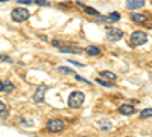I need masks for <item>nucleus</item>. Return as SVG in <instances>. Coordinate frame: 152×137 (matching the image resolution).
<instances>
[{
  "label": "nucleus",
  "mask_w": 152,
  "mask_h": 137,
  "mask_svg": "<svg viewBox=\"0 0 152 137\" xmlns=\"http://www.w3.org/2000/svg\"><path fill=\"white\" fill-rule=\"evenodd\" d=\"M97 84L104 85V87H108V89H111V87H116V85L113 84V81H105L104 78H99V79H97Z\"/></svg>",
  "instance_id": "16"
},
{
  "label": "nucleus",
  "mask_w": 152,
  "mask_h": 137,
  "mask_svg": "<svg viewBox=\"0 0 152 137\" xmlns=\"http://www.w3.org/2000/svg\"><path fill=\"white\" fill-rule=\"evenodd\" d=\"M145 3H146V0H126V8L131 11H135V9L143 8Z\"/></svg>",
  "instance_id": "7"
},
{
  "label": "nucleus",
  "mask_w": 152,
  "mask_h": 137,
  "mask_svg": "<svg viewBox=\"0 0 152 137\" xmlns=\"http://www.w3.org/2000/svg\"><path fill=\"white\" fill-rule=\"evenodd\" d=\"M67 63H72V64H75V66H79V67H84V64H82V63H78V61H72V59H69Z\"/></svg>",
  "instance_id": "22"
},
{
  "label": "nucleus",
  "mask_w": 152,
  "mask_h": 137,
  "mask_svg": "<svg viewBox=\"0 0 152 137\" xmlns=\"http://www.w3.org/2000/svg\"><path fill=\"white\" fill-rule=\"evenodd\" d=\"M99 75H100V78L108 79V81H114V79H116V75H114L113 72H110V70H102Z\"/></svg>",
  "instance_id": "12"
},
{
  "label": "nucleus",
  "mask_w": 152,
  "mask_h": 137,
  "mask_svg": "<svg viewBox=\"0 0 152 137\" xmlns=\"http://www.w3.org/2000/svg\"><path fill=\"white\" fill-rule=\"evenodd\" d=\"M97 127L100 130H104V131H108V130L113 128V122L110 119H99L97 120Z\"/></svg>",
  "instance_id": "10"
},
{
  "label": "nucleus",
  "mask_w": 152,
  "mask_h": 137,
  "mask_svg": "<svg viewBox=\"0 0 152 137\" xmlns=\"http://www.w3.org/2000/svg\"><path fill=\"white\" fill-rule=\"evenodd\" d=\"M18 3H21V5H31L32 2H29V0H18Z\"/></svg>",
  "instance_id": "23"
},
{
  "label": "nucleus",
  "mask_w": 152,
  "mask_h": 137,
  "mask_svg": "<svg viewBox=\"0 0 152 137\" xmlns=\"http://www.w3.org/2000/svg\"><path fill=\"white\" fill-rule=\"evenodd\" d=\"M131 18L135 23H145L148 20V15L146 14H131Z\"/></svg>",
  "instance_id": "14"
},
{
  "label": "nucleus",
  "mask_w": 152,
  "mask_h": 137,
  "mask_svg": "<svg viewBox=\"0 0 152 137\" xmlns=\"http://www.w3.org/2000/svg\"><path fill=\"white\" fill-rule=\"evenodd\" d=\"M140 117L142 119H148V117H152V108H145L140 111Z\"/></svg>",
  "instance_id": "15"
},
{
  "label": "nucleus",
  "mask_w": 152,
  "mask_h": 137,
  "mask_svg": "<svg viewBox=\"0 0 152 137\" xmlns=\"http://www.w3.org/2000/svg\"><path fill=\"white\" fill-rule=\"evenodd\" d=\"M46 128L50 133H59V131H62L66 128V123H64V120H61V119H50L47 122Z\"/></svg>",
  "instance_id": "4"
},
{
  "label": "nucleus",
  "mask_w": 152,
  "mask_h": 137,
  "mask_svg": "<svg viewBox=\"0 0 152 137\" xmlns=\"http://www.w3.org/2000/svg\"><path fill=\"white\" fill-rule=\"evenodd\" d=\"M29 15H31V12L26 8H14V9H12V12H11L12 20L17 21V23H21L24 20H28Z\"/></svg>",
  "instance_id": "3"
},
{
  "label": "nucleus",
  "mask_w": 152,
  "mask_h": 137,
  "mask_svg": "<svg viewBox=\"0 0 152 137\" xmlns=\"http://www.w3.org/2000/svg\"><path fill=\"white\" fill-rule=\"evenodd\" d=\"M46 90H47L46 85H38V87H37V90H35V93H34V101H35L37 104L44 102V93H46Z\"/></svg>",
  "instance_id": "6"
},
{
  "label": "nucleus",
  "mask_w": 152,
  "mask_h": 137,
  "mask_svg": "<svg viewBox=\"0 0 152 137\" xmlns=\"http://www.w3.org/2000/svg\"><path fill=\"white\" fill-rule=\"evenodd\" d=\"M84 101H85V95L82 92H73L69 96V107L70 108H79V107H82Z\"/></svg>",
  "instance_id": "2"
},
{
  "label": "nucleus",
  "mask_w": 152,
  "mask_h": 137,
  "mask_svg": "<svg viewBox=\"0 0 152 137\" xmlns=\"http://www.w3.org/2000/svg\"><path fill=\"white\" fill-rule=\"evenodd\" d=\"M85 52L90 55V56H97V55H100V49L96 47V46H88L85 49Z\"/></svg>",
  "instance_id": "13"
},
{
  "label": "nucleus",
  "mask_w": 152,
  "mask_h": 137,
  "mask_svg": "<svg viewBox=\"0 0 152 137\" xmlns=\"http://www.w3.org/2000/svg\"><path fill=\"white\" fill-rule=\"evenodd\" d=\"M123 37V31L119 28H107V40L110 41H119Z\"/></svg>",
  "instance_id": "5"
},
{
  "label": "nucleus",
  "mask_w": 152,
  "mask_h": 137,
  "mask_svg": "<svg viewBox=\"0 0 152 137\" xmlns=\"http://www.w3.org/2000/svg\"><path fill=\"white\" fill-rule=\"evenodd\" d=\"M58 72L59 73H66V75H76V72L75 70H72V69H69V67H58Z\"/></svg>",
  "instance_id": "17"
},
{
  "label": "nucleus",
  "mask_w": 152,
  "mask_h": 137,
  "mask_svg": "<svg viewBox=\"0 0 152 137\" xmlns=\"http://www.w3.org/2000/svg\"><path fill=\"white\" fill-rule=\"evenodd\" d=\"M0 92H5V82L0 81Z\"/></svg>",
  "instance_id": "25"
},
{
  "label": "nucleus",
  "mask_w": 152,
  "mask_h": 137,
  "mask_svg": "<svg viewBox=\"0 0 152 137\" xmlns=\"http://www.w3.org/2000/svg\"><path fill=\"white\" fill-rule=\"evenodd\" d=\"M34 3L40 5V6H50V3H49V2H46V0H34Z\"/></svg>",
  "instance_id": "19"
},
{
  "label": "nucleus",
  "mask_w": 152,
  "mask_h": 137,
  "mask_svg": "<svg viewBox=\"0 0 152 137\" xmlns=\"http://www.w3.org/2000/svg\"><path fill=\"white\" fill-rule=\"evenodd\" d=\"M14 90V84L12 82H5V92H11Z\"/></svg>",
  "instance_id": "20"
},
{
  "label": "nucleus",
  "mask_w": 152,
  "mask_h": 137,
  "mask_svg": "<svg viewBox=\"0 0 152 137\" xmlns=\"http://www.w3.org/2000/svg\"><path fill=\"white\" fill-rule=\"evenodd\" d=\"M76 3H78V5L87 12V14H90V15H93V17H97V15H99V12H97L96 9H93V8H90V6H85V5H82L81 2H76Z\"/></svg>",
  "instance_id": "11"
},
{
  "label": "nucleus",
  "mask_w": 152,
  "mask_h": 137,
  "mask_svg": "<svg viewBox=\"0 0 152 137\" xmlns=\"http://www.w3.org/2000/svg\"><path fill=\"white\" fill-rule=\"evenodd\" d=\"M108 18H110V21H117L120 18V15H119V12H111L108 15Z\"/></svg>",
  "instance_id": "18"
},
{
  "label": "nucleus",
  "mask_w": 152,
  "mask_h": 137,
  "mask_svg": "<svg viewBox=\"0 0 152 137\" xmlns=\"http://www.w3.org/2000/svg\"><path fill=\"white\" fill-rule=\"evenodd\" d=\"M6 110V105L2 102V101H0V113H2V111H5Z\"/></svg>",
  "instance_id": "24"
},
{
  "label": "nucleus",
  "mask_w": 152,
  "mask_h": 137,
  "mask_svg": "<svg viewBox=\"0 0 152 137\" xmlns=\"http://www.w3.org/2000/svg\"><path fill=\"white\" fill-rule=\"evenodd\" d=\"M0 61H6V63H12V59L8 55H0Z\"/></svg>",
  "instance_id": "21"
},
{
  "label": "nucleus",
  "mask_w": 152,
  "mask_h": 137,
  "mask_svg": "<svg viewBox=\"0 0 152 137\" xmlns=\"http://www.w3.org/2000/svg\"><path fill=\"white\" fill-rule=\"evenodd\" d=\"M119 113L120 114H125V116H129V114L135 113V108L132 105H129V104H123V105L119 107Z\"/></svg>",
  "instance_id": "9"
},
{
  "label": "nucleus",
  "mask_w": 152,
  "mask_h": 137,
  "mask_svg": "<svg viewBox=\"0 0 152 137\" xmlns=\"http://www.w3.org/2000/svg\"><path fill=\"white\" fill-rule=\"evenodd\" d=\"M59 51H61V52H67V53H82L84 49L76 47V46H66V44H62V46L59 47Z\"/></svg>",
  "instance_id": "8"
},
{
  "label": "nucleus",
  "mask_w": 152,
  "mask_h": 137,
  "mask_svg": "<svg viewBox=\"0 0 152 137\" xmlns=\"http://www.w3.org/2000/svg\"><path fill=\"white\" fill-rule=\"evenodd\" d=\"M0 2H8V0H0Z\"/></svg>",
  "instance_id": "26"
},
{
  "label": "nucleus",
  "mask_w": 152,
  "mask_h": 137,
  "mask_svg": "<svg viewBox=\"0 0 152 137\" xmlns=\"http://www.w3.org/2000/svg\"><path fill=\"white\" fill-rule=\"evenodd\" d=\"M146 41H148V35H146L143 31H135V32H132L131 37H129V43H131V46H134V47L143 46Z\"/></svg>",
  "instance_id": "1"
}]
</instances>
